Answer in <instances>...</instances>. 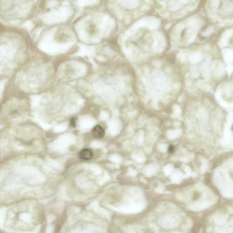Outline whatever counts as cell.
Masks as SVG:
<instances>
[{"label": "cell", "mask_w": 233, "mask_h": 233, "mask_svg": "<svg viewBox=\"0 0 233 233\" xmlns=\"http://www.w3.org/2000/svg\"><path fill=\"white\" fill-rule=\"evenodd\" d=\"M79 156L80 158L82 160H89L92 158V153L89 149L84 148L80 152Z\"/></svg>", "instance_id": "2"}, {"label": "cell", "mask_w": 233, "mask_h": 233, "mask_svg": "<svg viewBox=\"0 0 233 233\" xmlns=\"http://www.w3.org/2000/svg\"><path fill=\"white\" fill-rule=\"evenodd\" d=\"M71 125L73 127H75V126H76V121H75V118H72L71 120Z\"/></svg>", "instance_id": "3"}, {"label": "cell", "mask_w": 233, "mask_h": 233, "mask_svg": "<svg viewBox=\"0 0 233 233\" xmlns=\"http://www.w3.org/2000/svg\"><path fill=\"white\" fill-rule=\"evenodd\" d=\"M92 134L96 138H102L104 136L105 131L101 126L98 125L93 128L92 130Z\"/></svg>", "instance_id": "1"}, {"label": "cell", "mask_w": 233, "mask_h": 233, "mask_svg": "<svg viewBox=\"0 0 233 233\" xmlns=\"http://www.w3.org/2000/svg\"><path fill=\"white\" fill-rule=\"evenodd\" d=\"M168 151H169V153H173V152H174V147L173 145L170 146V147H169V148H168Z\"/></svg>", "instance_id": "4"}]
</instances>
